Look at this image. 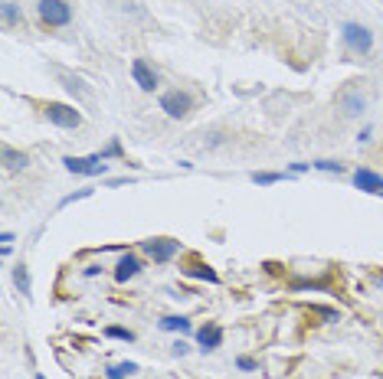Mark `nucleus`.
Masks as SVG:
<instances>
[{
    "instance_id": "obj_20",
    "label": "nucleus",
    "mask_w": 383,
    "mask_h": 379,
    "mask_svg": "<svg viewBox=\"0 0 383 379\" xmlns=\"http://www.w3.org/2000/svg\"><path fill=\"white\" fill-rule=\"evenodd\" d=\"M311 167H318V170H328V174H341V170H344V163H334V161H318V163H311Z\"/></svg>"
},
{
    "instance_id": "obj_9",
    "label": "nucleus",
    "mask_w": 383,
    "mask_h": 379,
    "mask_svg": "<svg viewBox=\"0 0 383 379\" xmlns=\"http://www.w3.org/2000/svg\"><path fill=\"white\" fill-rule=\"evenodd\" d=\"M341 108L347 118H354V115H360V111L367 108V95L364 92H344L341 95Z\"/></svg>"
},
{
    "instance_id": "obj_7",
    "label": "nucleus",
    "mask_w": 383,
    "mask_h": 379,
    "mask_svg": "<svg viewBox=\"0 0 383 379\" xmlns=\"http://www.w3.org/2000/svg\"><path fill=\"white\" fill-rule=\"evenodd\" d=\"M131 76H135V82L144 89V92H154V89H157V72H154L144 59H135V62H131Z\"/></svg>"
},
{
    "instance_id": "obj_1",
    "label": "nucleus",
    "mask_w": 383,
    "mask_h": 379,
    "mask_svg": "<svg viewBox=\"0 0 383 379\" xmlns=\"http://www.w3.org/2000/svg\"><path fill=\"white\" fill-rule=\"evenodd\" d=\"M43 118L56 128H79L83 124V115L72 108V105H59V102H50V105H43Z\"/></svg>"
},
{
    "instance_id": "obj_19",
    "label": "nucleus",
    "mask_w": 383,
    "mask_h": 379,
    "mask_svg": "<svg viewBox=\"0 0 383 379\" xmlns=\"http://www.w3.org/2000/svg\"><path fill=\"white\" fill-rule=\"evenodd\" d=\"M282 174H252V183H262V187H269V183H278Z\"/></svg>"
},
{
    "instance_id": "obj_22",
    "label": "nucleus",
    "mask_w": 383,
    "mask_h": 379,
    "mask_svg": "<svg viewBox=\"0 0 383 379\" xmlns=\"http://www.w3.org/2000/svg\"><path fill=\"white\" fill-rule=\"evenodd\" d=\"M118 154H122V144H118V141H115V144H109V150H105V154H102V157H118Z\"/></svg>"
},
{
    "instance_id": "obj_18",
    "label": "nucleus",
    "mask_w": 383,
    "mask_h": 379,
    "mask_svg": "<svg viewBox=\"0 0 383 379\" xmlns=\"http://www.w3.org/2000/svg\"><path fill=\"white\" fill-rule=\"evenodd\" d=\"M14 282H17V288H20L23 295H30V275H27V268H23V265L14 271Z\"/></svg>"
},
{
    "instance_id": "obj_12",
    "label": "nucleus",
    "mask_w": 383,
    "mask_h": 379,
    "mask_svg": "<svg viewBox=\"0 0 383 379\" xmlns=\"http://www.w3.org/2000/svg\"><path fill=\"white\" fill-rule=\"evenodd\" d=\"M138 271H141V262L135 255H122V262L115 265V282H128V278H135Z\"/></svg>"
},
{
    "instance_id": "obj_3",
    "label": "nucleus",
    "mask_w": 383,
    "mask_h": 379,
    "mask_svg": "<svg viewBox=\"0 0 383 379\" xmlns=\"http://www.w3.org/2000/svg\"><path fill=\"white\" fill-rule=\"evenodd\" d=\"M344 46H347L351 53L364 56V53H370V46H373V36H370V30H367V27H360V23H347V27H344Z\"/></svg>"
},
{
    "instance_id": "obj_14",
    "label": "nucleus",
    "mask_w": 383,
    "mask_h": 379,
    "mask_svg": "<svg viewBox=\"0 0 383 379\" xmlns=\"http://www.w3.org/2000/svg\"><path fill=\"white\" fill-rule=\"evenodd\" d=\"M63 82H66V89H69V92L89 95V89H85V82L79 79V76H66V72H63Z\"/></svg>"
},
{
    "instance_id": "obj_2",
    "label": "nucleus",
    "mask_w": 383,
    "mask_h": 379,
    "mask_svg": "<svg viewBox=\"0 0 383 379\" xmlns=\"http://www.w3.org/2000/svg\"><path fill=\"white\" fill-rule=\"evenodd\" d=\"M40 20L43 23H50V27H66L69 20H72V7H69L66 0H40Z\"/></svg>"
},
{
    "instance_id": "obj_16",
    "label": "nucleus",
    "mask_w": 383,
    "mask_h": 379,
    "mask_svg": "<svg viewBox=\"0 0 383 379\" xmlns=\"http://www.w3.org/2000/svg\"><path fill=\"white\" fill-rule=\"evenodd\" d=\"M138 366L135 363H122V366H111L109 369V379H124V376H131Z\"/></svg>"
},
{
    "instance_id": "obj_17",
    "label": "nucleus",
    "mask_w": 383,
    "mask_h": 379,
    "mask_svg": "<svg viewBox=\"0 0 383 379\" xmlns=\"http://www.w3.org/2000/svg\"><path fill=\"white\" fill-rule=\"evenodd\" d=\"M190 275L193 278H206V282H219V275L210 265H197V268H190Z\"/></svg>"
},
{
    "instance_id": "obj_24",
    "label": "nucleus",
    "mask_w": 383,
    "mask_h": 379,
    "mask_svg": "<svg viewBox=\"0 0 383 379\" xmlns=\"http://www.w3.org/2000/svg\"><path fill=\"white\" fill-rule=\"evenodd\" d=\"M36 379H43V376H36Z\"/></svg>"
},
{
    "instance_id": "obj_10",
    "label": "nucleus",
    "mask_w": 383,
    "mask_h": 379,
    "mask_svg": "<svg viewBox=\"0 0 383 379\" xmlns=\"http://www.w3.org/2000/svg\"><path fill=\"white\" fill-rule=\"evenodd\" d=\"M197 340H200V347L204 350H217L219 343H223V330H219L217 324H206L197 330Z\"/></svg>"
},
{
    "instance_id": "obj_5",
    "label": "nucleus",
    "mask_w": 383,
    "mask_h": 379,
    "mask_svg": "<svg viewBox=\"0 0 383 379\" xmlns=\"http://www.w3.org/2000/svg\"><path fill=\"white\" fill-rule=\"evenodd\" d=\"M190 108H193V102L187 92H164L161 95V111H167L171 118H187Z\"/></svg>"
},
{
    "instance_id": "obj_8",
    "label": "nucleus",
    "mask_w": 383,
    "mask_h": 379,
    "mask_svg": "<svg viewBox=\"0 0 383 379\" xmlns=\"http://www.w3.org/2000/svg\"><path fill=\"white\" fill-rule=\"evenodd\" d=\"M354 187L364 190V193H377V196H383V176H377L373 170H357Z\"/></svg>"
},
{
    "instance_id": "obj_11",
    "label": "nucleus",
    "mask_w": 383,
    "mask_h": 379,
    "mask_svg": "<svg viewBox=\"0 0 383 379\" xmlns=\"http://www.w3.org/2000/svg\"><path fill=\"white\" fill-rule=\"evenodd\" d=\"M3 167H7V170H23V167H30V154L10 148V144H3Z\"/></svg>"
},
{
    "instance_id": "obj_4",
    "label": "nucleus",
    "mask_w": 383,
    "mask_h": 379,
    "mask_svg": "<svg viewBox=\"0 0 383 379\" xmlns=\"http://www.w3.org/2000/svg\"><path fill=\"white\" fill-rule=\"evenodd\" d=\"M66 170L69 174H83V176H98L105 174V157L96 154V157H66Z\"/></svg>"
},
{
    "instance_id": "obj_6",
    "label": "nucleus",
    "mask_w": 383,
    "mask_h": 379,
    "mask_svg": "<svg viewBox=\"0 0 383 379\" xmlns=\"http://www.w3.org/2000/svg\"><path fill=\"white\" fill-rule=\"evenodd\" d=\"M180 242H174V239H151V242H144V252H148L154 262H171V258L177 255Z\"/></svg>"
},
{
    "instance_id": "obj_13",
    "label": "nucleus",
    "mask_w": 383,
    "mask_h": 379,
    "mask_svg": "<svg viewBox=\"0 0 383 379\" xmlns=\"http://www.w3.org/2000/svg\"><path fill=\"white\" fill-rule=\"evenodd\" d=\"M161 327H164V330H180V334H187V330H190V321H187V317H164Z\"/></svg>"
},
{
    "instance_id": "obj_23",
    "label": "nucleus",
    "mask_w": 383,
    "mask_h": 379,
    "mask_svg": "<svg viewBox=\"0 0 383 379\" xmlns=\"http://www.w3.org/2000/svg\"><path fill=\"white\" fill-rule=\"evenodd\" d=\"M239 369H256V360H249V356H243V360H239Z\"/></svg>"
},
{
    "instance_id": "obj_21",
    "label": "nucleus",
    "mask_w": 383,
    "mask_h": 379,
    "mask_svg": "<svg viewBox=\"0 0 383 379\" xmlns=\"http://www.w3.org/2000/svg\"><path fill=\"white\" fill-rule=\"evenodd\" d=\"M109 337L128 340V343H131V340H135V334H131V330H124V327H109Z\"/></svg>"
},
{
    "instance_id": "obj_15",
    "label": "nucleus",
    "mask_w": 383,
    "mask_h": 379,
    "mask_svg": "<svg viewBox=\"0 0 383 379\" xmlns=\"http://www.w3.org/2000/svg\"><path fill=\"white\" fill-rule=\"evenodd\" d=\"M17 20H20V10H17V3L3 0V23H7V27H14Z\"/></svg>"
}]
</instances>
